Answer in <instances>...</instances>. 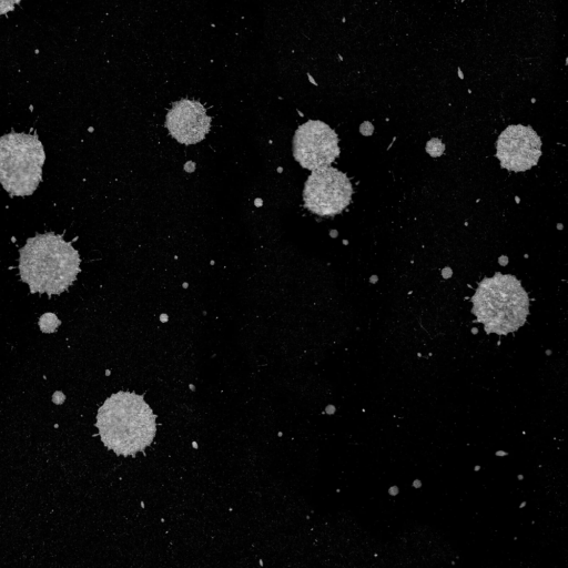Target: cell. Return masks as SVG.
<instances>
[{
    "mask_svg": "<svg viewBox=\"0 0 568 568\" xmlns=\"http://www.w3.org/2000/svg\"><path fill=\"white\" fill-rule=\"evenodd\" d=\"M95 427L104 446L122 456L144 452L156 433L155 415L143 396L126 390L105 399L98 410Z\"/></svg>",
    "mask_w": 568,
    "mask_h": 568,
    "instance_id": "1",
    "label": "cell"
},
{
    "mask_svg": "<svg viewBox=\"0 0 568 568\" xmlns=\"http://www.w3.org/2000/svg\"><path fill=\"white\" fill-rule=\"evenodd\" d=\"M165 125L180 143L195 144L210 131L211 118L199 101L182 99L172 104L165 118Z\"/></svg>",
    "mask_w": 568,
    "mask_h": 568,
    "instance_id": "8",
    "label": "cell"
},
{
    "mask_svg": "<svg viewBox=\"0 0 568 568\" xmlns=\"http://www.w3.org/2000/svg\"><path fill=\"white\" fill-rule=\"evenodd\" d=\"M21 0H0V16L12 11Z\"/></svg>",
    "mask_w": 568,
    "mask_h": 568,
    "instance_id": "10",
    "label": "cell"
},
{
    "mask_svg": "<svg viewBox=\"0 0 568 568\" xmlns=\"http://www.w3.org/2000/svg\"><path fill=\"white\" fill-rule=\"evenodd\" d=\"M44 149L37 134L0 136V183L11 196L31 195L42 180Z\"/></svg>",
    "mask_w": 568,
    "mask_h": 568,
    "instance_id": "4",
    "label": "cell"
},
{
    "mask_svg": "<svg viewBox=\"0 0 568 568\" xmlns=\"http://www.w3.org/2000/svg\"><path fill=\"white\" fill-rule=\"evenodd\" d=\"M476 322L487 334L507 335L518 331L529 314V297L511 274L495 273L478 283L470 298Z\"/></svg>",
    "mask_w": 568,
    "mask_h": 568,
    "instance_id": "3",
    "label": "cell"
},
{
    "mask_svg": "<svg viewBox=\"0 0 568 568\" xmlns=\"http://www.w3.org/2000/svg\"><path fill=\"white\" fill-rule=\"evenodd\" d=\"M353 186L342 171L326 166L314 170L307 178L303 200L312 213L320 216H335L351 203Z\"/></svg>",
    "mask_w": 568,
    "mask_h": 568,
    "instance_id": "5",
    "label": "cell"
},
{
    "mask_svg": "<svg viewBox=\"0 0 568 568\" xmlns=\"http://www.w3.org/2000/svg\"><path fill=\"white\" fill-rule=\"evenodd\" d=\"M19 253L20 278L31 293L60 294L80 272L78 251L62 235L52 232L28 239Z\"/></svg>",
    "mask_w": 568,
    "mask_h": 568,
    "instance_id": "2",
    "label": "cell"
},
{
    "mask_svg": "<svg viewBox=\"0 0 568 568\" xmlns=\"http://www.w3.org/2000/svg\"><path fill=\"white\" fill-rule=\"evenodd\" d=\"M293 155L307 170L329 166L339 155L338 136L325 122L308 120L294 133Z\"/></svg>",
    "mask_w": 568,
    "mask_h": 568,
    "instance_id": "6",
    "label": "cell"
},
{
    "mask_svg": "<svg viewBox=\"0 0 568 568\" xmlns=\"http://www.w3.org/2000/svg\"><path fill=\"white\" fill-rule=\"evenodd\" d=\"M59 325H60V321L52 313L43 314L39 321V326H40L41 331L44 333L54 332Z\"/></svg>",
    "mask_w": 568,
    "mask_h": 568,
    "instance_id": "9",
    "label": "cell"
},
{
    "mask_svg": "<svg viewBox=\"0 0 568 568\" xmlns=\"http://www.w3.org/2000/svg\"><path fill=\"white\" fill-rule=\"evenodd\" d=\"M540 155L541 140L529 125H509L496 141V156L508 171L525 172L538 163Z\"/></svg>",
    "mask_w": 568,
    "mask_h": 568,
    "instance_id": "7",
    "label": "cell"
}]
</instances>
